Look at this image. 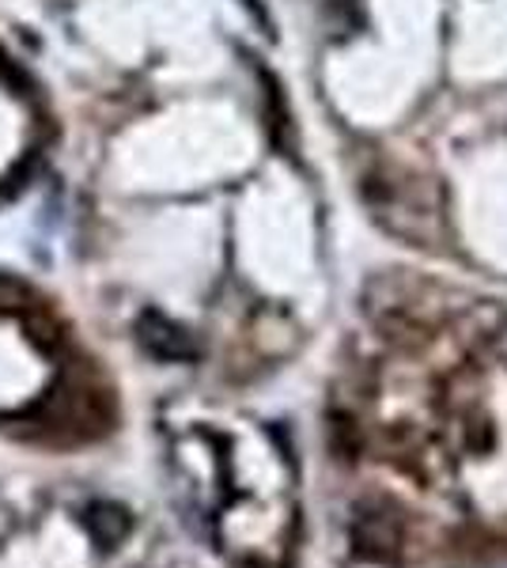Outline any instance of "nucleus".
I'll return each instance as SVG.
<instances>
[{
	"label": "nucleus",
	"mask_w": 507,
	"mask_h": 568,
	"mask_svg": "<svg viewBox=\"0 0 507 568\" xmlns=\"http://www.w3.org/2000/svg\"><path fill=\"white\" fill-rule=\"evenodd\" d=\"M136 337H141V345L155 361L179 364V361H193V356H197V342H193L179 323L160 315V311H144L141 323H136Z\"/></svg>",
	"instance_id": "1"
},
{
	"label": "nucleus",
	"mask_w": 507,
	"mask_h": 568,
	"mask_svg": "<svg viewBox=\"0 0 507 568\" xmlns=\"http://www.w3.org/2000/svg\"><path fill=\"white\" fill-rule=\"evenodd\" d=\"M88 530H91V538H95L99 546L110 549V546H118L125 538V530H129V516L118 504H91L88 508Z\"/></svg>",
	"instance_id": "2"
}]
</instances>
